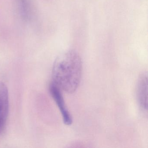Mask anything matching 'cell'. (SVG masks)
I'll use <instances>...</instances> for the list:
<instances>
[{"label":"cell","mask_w":148,"mask_h":148,"mask_svg":"<svg viewBox=\"0 0 148 148\" xmlns=\"http://www.w3.org/2000/svg\"><path fill=\"white\" fill-rule=\"evenodd\" d=\"M82 72L79 55L74 51H68L60 55L54 62L53 83L67 93H73L80 84Z\"/></svg>","instance_id":"cell-1"},{"label":"cell","mask_w":148,"mask_h":148,"mask_svg":"<svg viewBox=\"0 0 148 148\" xmlns=\"http://www.w3.org/2000/svg\"><path fill=\"white\" fill-rule=\"evenodd\" d=\"M50 91L60 111L64 123L71 125L73 123L72 117L66 105L61 89L52 82L50 86Z\"/></svg>","instance_id":"cell-2"},{"label":"cell","mask_w":148,"mask_h":148,"mask_svg":"<svg viewBox=\"0 0 148 148\" xmlns=\"http://www.w3.org/2000/svg\"><path fill=\"white\" fill-rule=\"evenodd\" d=\"M9 111L8 89L4 83H0V132L5 124Z\"/></svg>","instance_id":"cell-3"},{"label":"cell","mask_w":148,"mask_h":148,"mask_svg":"<svg viewBox=\"0 0 148 148\" xmlns=\"http://www.w3.org/2000/svg\"><path fill=\"white\" fill-rule=\"evenodd\" d=\"M137 96L138 103L141 108L147 110L148 108V78L146 73H143L138 79Z\"/></svg>","instance_id":"cell-4"},{"label":"cell","mask_w":148,"mask_h":148,"mask_svg":"<svg viewBox=\"0 0 148 148\" xmlns=\"http://www.w3.org/2000/svg\"><path fill=\"white\" fill-rule=\"evenodd\" d=\"M19 13L21 18L25 21L32 18V8L31 0H16Z\"/></svg>","instance_id":"cell-5"}]
</instances>
